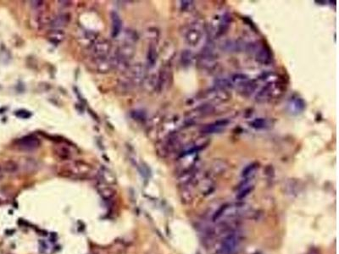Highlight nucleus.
<instances>
[{
	"label": "nucleus",
	"instance_id": "1",
	"mask_svg": "<svg viewBox=\"0 0 339 254\" xmlns=\"http://www.w3.org/2000/svg\"><path fill=\"white\" fill-rule=\"evenodd\" d=\"M93 174V168L84 161H72L64 165L59 171V175L66 178L75 180L87 179Z\"/></svg>",
	"mask_w": 339,
	"mask_h": 254
},
{
	"label": "nucleus",
	"instance_id": "2",
	"mask_svg": "<svg viewBox=\"0 0 339 254\" xmlns=\"http://www.w3.org/2000/svg\"><path fill=\"white\" fill-rule=\"evenodd\" d=\"M247 207L241 202L228 203L222 206L214 215V221H226L245 215Z\"/></svg>",
	"mask_w": 339,
	"mask_h": 254
},
{
	"label": "nucleus",
	"instance_id": "3",
	"mask_svg": "<svg viewBox=\"0 0 339 254\" xmlns=\"http://www.w3.org/2000/svg\"><path fill=\"white\" fill-rule=\"evenodd\" d=\"M145 79V68L141 64H136L132 66L127 67L124 77V83L127 87H135L143 83Z\"/></svg>",
	"mask_w": 339,
	"mask_h": 254
},
{
	"label": "nucleus",
	"instance_id": "4",
	"mask_svg": "<svg viewBox=\"0 0 339 254\" xmlns=\"http://www.w3.org/2000/svg\"><path fill=\"white\" fill-rule=\"evenodd\" d=\"M241 243L239 231H230L225 236L219 249V254H234Z\"/></svg>",
	"mask_w": 339,
	"mask_h": 254
},
{
	"label": "nucleus",
	"instance_id": "5",
	"mask_svg": "<svg viewBox=\"0 0 339 254\" xmlns=\"http://www.w3.org/2000/svg\"><path fill=\"white\" fill-rule=\"evenodd\" d=\"M204 35V29L203 24L195 21L191 23L185 32L184 38L187 44L191 47H197L201 43Z\"/></svg>",
	"mask_w": 339,
	"mask_h": 254
},
{
	"label": "nucleus",
	"instance_id": "6",
	"mask_svg": "<svg viewBox=\"0 0 339 254\" xmlns=\"http://www.w3.org/2000/svg\"><path fill=\"white\" fill-rule=\"evenodd\" d=\"M89 52L92 60L107 58L111 52V44L104 39L95 41L90 47Z\"/></svg>",
	"mask_w": 339,
	"mask_h": 254
},
{
	"label": "nucleus",
	"instance_id": "7",
	"mask_svg": "<svg viewBox=\"0 0 339 254\" xmlns=\"http://www.w3.org/2000/svg\"><path fill=\"white\" fill-rule=\"evenodd\" d=\"M276 88L277 87H276L274 82H268L256 94V101L258 102V103H260V104L270 101V99L273 97L274 94H275V90Z\"/></svg>",
	"mask_w": 339,
	"mask_h": 254
},
{
	"label": "nucleus",
	"instance_id": "8",
	"mask_svg": "<svg viewBox=\"0 0 339 254\" xmlns=\"http://www.w3.org/2000/svg\"><path fill=\"white\" fill-rule=\"evenodd\" d=\"M40 140L37 136H26L20 138L17 142V147L22 151H33L40 146Z\"/></svg>",
	"mask_w": 339,
	"mask_h": 254
},
{
	"label": "nucleus",
	"instance_id": "9",
	"mask_svg": "<svg viewBox=\"0 0 339 254\" xmlns=\"http://www.w3.org/2000/svg\"><path fill=\"white\" fill-rule=\"evenodd\" d=\"M230 15L225 14L222 15L221 19H218V21H216L215 23H213V32L216 37H219L221 35L224 34L225 32H227L229 25L231 23Z\"/></svg>",
	"mask_w": 339,
	"mask_h": 254
},
{
	"label": "nucleus",
	"instance_id": "10",
	"mask_svg": "<svg viewBox=\"0 0 339 254\" xmlns=\"http://www.w3.org/2000/svg\"><path fill=\"white\" fill-rule=\"evenodd\" d=\"M170 79H171V75H170V70L169 68L167 67L162 68L159 73L158 77L156 81V87L159 92H162L169 86Z\"/></svg>",
	"mask_w": 339,
	"mask_h": 254
},
{
	"label": "nucleus",
	"instance_id": "11",
	"mask_svg": "<svg viewBox=\"0 0 339 254\" xmlns=\"http://www.w3.org/2000/svg\"><path fill=\"white\" fill-rule=\"evenodd\" d=\"M230 122L227 119L219 120L212 124L206 125L201 129V132L204 134H214V133L222 132L225 128L229 125Z\"/></svg>",
	"mask_w": 339,
	"mask_h": 254
},
{
	"label": "nucleus",
	"instance_id": "12",
	"mask_svg": "<svg viewBox=\"0 0 339 254\" xmlns=\"http://www.w3.org/2000/svg\"><path fill=\"white\" fill-rule=\"evenodd\" d=\"M272 53L269 47L263 45L256 51V61L258 63L267 65L272 62Z\"/></svg>",
	"mask_w": 339,
	"mask_h": 254
},
{
	"label": "nucleus",
	"instance_id": "13",
	"mask_svg": "<svg viewBox=\"0 0 339 254\" xmlns=\"http://www.w3.org/2000/svg\"><path fill=\"white\" fill-rule=\"evenodd\" d=\"M97 189H98V194L100 195L101 197L107 202L112 201L116 196V191L112 188V186L107 185V184L99 182L97 185Z\"/></svg>",
	"mask_w": 339,
	"mask_h": 254
},
{
	"label": "nucleus",
	"instance_id": "14",
	"mask_svg": "<svg viewBox=\"0 0 339 254\" xmlns=\"http://www.w3.org/2000/svg\"><path fill=\"white\" fill-rule=\"evenodd\" d=\"M252 181L253 179H244V182H242L239 186L238 192H237V198L239 201L245 198L253 190L254 184L252 183Z\"/></svg>",
	"mask_w": 339,
	"mask_h": 254
},
{
	"label": "nucleus",
	"instance_id": "15",
	"mask_svg": "<svg viewBox=\"0 0 339 254\" xmlns=\"http://www.w3.org/2000/svg\"><path fill=\"white\" fill-rule=\"evenodd\" d=\"M214 107L211 104H204L199 107L197 108L195 110L191 111L189 113L190 117L189 120H194L196 118H200L203 116H206L208 115H210L214 112Z\"/></svg>",
	"mask_w": 339,
	"mask_h": 254
},
{
	"label": "nucleus",
	"instance_id": "16",
	"mask_svg": "<svg viewBox=\"0 0 339 254\" xmlns=\"http://www.w3.org/2000/svg\"><path fill=\"white\" fill-rule=\"evenodd\" d=\"M110 19H111V36L114 38H117L119 34L121 33V28H122L121 16L118 15L116 12H111Z\"/></svg>",
	"mask_w": 339,
	"mask_h": 254
},
{
	"label": "nucleus",
	"instance_id": "17",
	"mask_svg": "<svg viewBox=\"0 0 339 254\" xmlns=\"http://www.w3.org/2000/svg\"><path fill=\"white\" fill-rule=\"evenodd\" d=\"M70 20H71V15L69 14H61V15L55 16L51 20L50 26H52L54 29H59V28L67 26L69 24Z\"/></svg>",
	"mask_w": 339,
	"mask_h": 254
},
{
	"label": "nucleus",
	"instance_id": "18",
	"mask_svg": "<svg viewBox=\"0 0 339 254\" xmlns=\"http://www.w3.org/2000/svg\"><path fill=\"white\" fill-rule=\"evenodd\" d=\"M98 176H99V182H102V183H104V184H107V185L113 186L115 184L116 180H115V176L114 174L112 173V171H109L106 168H102L100 171H99V173H98Z\"/></svg>",
	"mask_w": 339,
	"mask_h": 254
},
{
	"label": "nucleus",
	"instance_id": "19",
	"mask_svg": "<svg viewBox=\"0 0 339 254\" xmlns=\"http://www.w3.org/2000/svg\"><path fill=\"white\" fill-rule=\"evenodd\" d=\"M288 107H289V110L292 114L298 115V114H300L305 110L306 104H305V100L303 98L298 97V98H293L288 105Z\"/></svg>",
	"mask_w": 339,
	"mask_h": 254
},
{
	"label": "nucleus",
	"instance_id": "20",
	"mask_svg": "<svg viewBox=\"0 0 339 254\" xmlns=\"http://www.w3.org/2000/svg\"><path fill=\"white\" fill-rule=\"evenodd\" d=\"M158 59V52L155 44H151L149 46L147 52V65L149 68H153L156 65Z\"/></svg>",
	"mask_w": 339,
	"mask_h": 254
},
{
	"label": "nucleus",
	"instance_id": "21",
	"mask_svg": "<svg viewBox=\"0 0 339 254\" xmlns=\"http://www.w3.org/2000/svg\"><path fill=\"white\" fill-rule=\"evenodd\" d=\"M66 38V35L60 29H54L48 34L49 40L55 44H60L61 42H63Z\"/></svg>",
	"mask_w": 339,
	"mask_h": 254
},
{
	"label": "nucleus",
	"instance_id": "22",
	"mask_svg": "<svg viewBox=\"0 0 339 254\" xmlns=\"http://www.w3.org/2000/svg\"><path fill=\"white\" fill-rule=\"evenodd\" d=\"M257 87L258 85L254 81H249L246 83L244 84L243 86L239 87L240 89V93L244 96H250L255 92V90L257 89Z\"/></svg>",
	"mask_w": 339,
	"mask_h": 254
},
{
	"label": "nucleus",
	"instance_id": "23",
	"mask_svg": "<svg viewBox=\"0 0 339 254\" xmlns=\"http://www.w3.org/2000/svg\"><path fill=\"white\" fill-rule=\"evenodd\" d=\"M250 126L256 130H264V129H267L270 127V123L266 119L257 118L251 122Z\"/></svg>",
	"mask_w": 339,
	"mask_h": 254
},
{
	"label": "nucleus",
	"instance_id": "24",
	"mask_svg": "<svg viewBox=\"0 0 339 254\" xmlns=\"http://www.w3.org/2000/svg\"><path fill=\"white\" fill-rule=\"evenodd\" d=\"M257 169H258V165L255 163L248 165L247 167L245 168L243 171L242 176L244 177V179H253Z\"/></svg>",
	"mask_w": 339,
	"mask_h": 254
},
{
	"label": "nucleus",
	"instance_id": "25",
	"mask_svg": "<svg viewBox=\"0 0 339 254\" xmlns=\"http://www.w3.org/2000/svg\"><path fill=\"white\" fill-rule=\"evenodd\" d=\"M194 61V55L190 50H185L181 53V63L184 66H189Z\"/></svg>",
	"mask_w": 339,
	"mask_h": 254
},
{
	"label": "nucleus",
	"instance_id": "26",
	"mask_svg": "<svg viewBox=\"0 0 339 254\" xmlns=\"http://www.w3.org/2000/svg\"><path fill=\"white\" fill-rule=\"evenodd\" d=\"M233 87L232 81H229L227 78H220L217 79L215 81V88L216 89L223 90V91H227L229 88H232Z\"/></svg>",
	"mask_w": 339,
	"mask_h": 254
},
{
	"label": "nucleus",
	"instance_id": "27",
	"mask_svg": "<svg viewBox=\"0 0 339 254\" xmlns=\"http://www.w3.org/2000/svg\"><path fill=\"white\" fill-rule=\"evenodd\" d=\"M249 81H250V79L245 74H235L232 77V83H233V86H238L239 87H241Z\"/></svg>",
	"mask_w": 339,
	"mask_h": 254
},
{
	"label": "nucleus",
	"instance_id": "28",
	"mask_svg": "<svg viewBox=\"0 0 339 254\" xmlns=\"http://www.w3.org/2000/svg\"><path fill=\"white\" fill-rule=\"evenodd\" d=\"M55 153H57L58 156L63 159H69L72 157V153L70 152L68 148L66 147H62V148H58V150L55 151Z\"/></svg>",
	"mask_w": 339,
	"mask_h": 254
},
{
	"label": "nucleus",
	"instance_id": "29",
	"mask_svg": "<svg viewBox=\"0 0 339 254\" xmlns=\"http://www.w3.org/2000/svg\"><path fill=\"white\" fill-rule=\"evenodd\" d=\"M9 195L5 190L0 189V204L9 201Z\"/></svg>",
	"mask_w": 339,
	"mask_h": 254
},
{
	"label": "nucleus",
	"instance_id": "30",
	"mask_svg": "<svg viewBox=\"0 0 339 254\" xmlns=\"http://www.w3.org/2000/svg\"><path fill=\"white\" fill-rule=\"evenodd\" d=\"M16 116H19L20 118L26 119L29 118L30 116H32L31 113H29L28 111H26V110H21V111H19V112L16 114Z\"/></svg>",
	"mask_w": 339,
	"mask_h": 254
},
{
	"label": "nucleus",
	"instance_id": "31",
	"mask_svg": "<svg viewBox=\"0 0 339 254\" xmlns=\"http://www.w3.org/2000/svg\"><path fill=\"white\" fill-rule=\"evenodd\" d=\"M181 9L182 10H187L188 8H189L190 6L192 5L193 4V2L192 1H181Z\"/></svg>",
	"mask_w": 339,
	"mask_h": 254
}]
</instances>
